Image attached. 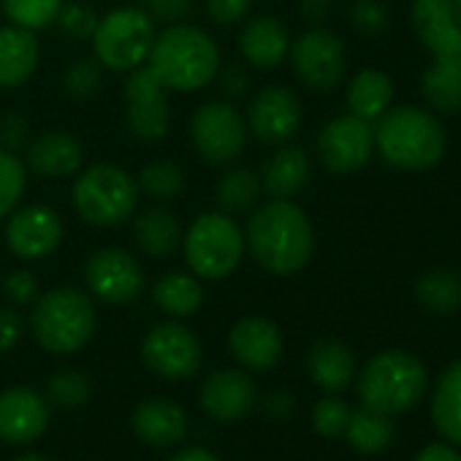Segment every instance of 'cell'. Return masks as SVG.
Returning <instances> with one entry per match:
<instances>
[{
  "label": "cell",
  "mask_w": 461,
  "mask_h": 461,
  "mask_svg": "<svg viewBox=\"0 0 461 461\" xmlns=\"http://www.w3.org/2000/svg\"><path fill=\"white\" fill-rule=\"evenodd\" d=\"M245 245L264 272L288 277L302 272L312 258V222L291 198H272L250 214Z\"/></svg>",
  "instance_id": "6da1fadb"
},
{
  "label": "cell",
  "mask_w": 461,
  "mask_h": 461,
  "mask_svg": "<svg viewBox=\"0 0 461 461\" xmlns=\"http://www.w3.org/2000/svg\"><path fill=\"white\" fill-rule=\"evenodd\" d=\"M144 66L168 93H195L214 82L220 50L206 31L174 23L155 36Z\"/></svg>",
  "instance_id": "7a4b0ae2"
},
{
  "label": "cell",
  "mask_w": 461,
  "mask_h": 461,
  "mask_svg": "<svg viewBox=\"0 0 461 461\" xmlns=\"http://www.w3.org/2000/svg\"><path fill=\"white\" fill-rule=\"evenodd\" d=\"M375 144L391 166L423 171L442 160L445 131L429 112L418 106H396L377 117Z\"/></svg>",
  "instance_id": "3957f363"
},
{
  "label": "cell",
  "mask_w": 461,
  "mask_h": 461,
  "mask_svg": "<svg viewBox=\"0 0 461 461\" xmlns=\"http://www.w3.org/2000/svg\"><path fill=\"white\" fill-rule=\"evenodd\" d=\"M98 312L90 294L60 285L33 302L31 329L36 342L58 356L82 350L95 334Z\"/></svg>",
  "instance_id": "277c9868"
},
{
  "label": "cell",
  "mask_w": 461,
  "mask_h": 461,
  "mask_svg": "<svg viewBox=\"0 0 461 461\" xmlns=\"http://www.w3.org/2000/svg\"><path fill=\"white\" fill-rule=\"evenodd\" d=\"M426 366L418 356L404 350H383L366 361L358 377V399L364 407L399 415L412 410L426 393Z\"/></svg>",
  "instance_id": "5b68a950"
},
{
  "label": "cell",
  "mask_w": 461,
  "mask_h": 461,
  "mask_svg": "<svg viewBox=\"0 0 461 461\" xmlns=\"http://www.w3.org/2000/svg\"><path fill=\"white\" fill-rule=\"evenodd\" d=\"M245 250V230L234 217L220 209L198 214L182 237L187 269L198 280H222L234 275Z\"/></svg>",
  "instance_id": "8992f818"
},
{
  "label": "cell",
  "mask_w": 461,
  "mask_h": 461,
  "mask_svg": "<svg viewBox=\"0 0 461 461\" xmlns=\"http://www.w3.org/2000/svg\"><path fill=\"white\" fill-rule=\"evenodd\" d=\"M74 209L95 228H117L133 217L139 206V185L125 168L114 163H93L79 168L74 182Z\"/></svg>",
  "instance_id": "52a82bcc"
},
{
  "label": "cell",
  "mask_w": 461,
  "mask_h": 461,
  "mask_svg": "<svg viewBox=\"0 0 461 461\" xmlns=\"http://www.w3.org/2000/svg\"><path fill=\"white\" fill-rule=\"evenodd\" d=\"M155 36V20L141 6H122L98 20L93 52L104 68L128 74L147 63Z\"/></svg>",
  "instance_id": "ba28073f"
},
{
  "label": "cell",
  "mask_w": 461,
  "mask_h": 461,
  "mask_svg": "<svg viewBox=\"0 0 461 461\" xmlns=\"http://www.w3.org/2000/svg\"><path fill=\"white\" fill-rule=\"evenodd\" d=\"M190 139L206 163L225 166L242 155L248 144V122L230 101H206L193 112Z\"/></svg>",
  "instance_id": "9c48e42d"
},
{
  "label": "cell",
  "mask_w": 461,
  "mask_h": 461,
  "mask_svg": "<svg viewBox=\"0 0 461 461\" xmlns=\"http://www.w3.org/2000/svg\"><path fill=\"white\" fill-rule=\"evenodd\" d=\"M141 358L147 369L166 380H187L201 369L203 348L187 326L166 321L147 331L141 342Z\"/></svg>",
  "instance_id": "30bf717a"
},
{
  "label": "cell",
  "mask_w": 461,
  "mask_h": 461,
  "mask_svg": "<svg viewBox=\"0 0 461 461\" xmlns=\"http://www.w3.org/2000/svg\"><path fill=\"white\" fill-rule=\"evenodd\" d=\"M125 122L139 141H160L171 125L168 90L147 66L128 71L125 79Z\"/></svg>",
  "instance_id": "8fae6325"
},
{
  "label": "cell",
  "mask_w": 461,
  "mask_h": 461,
  "mask_svg": "<svg viewBox=\"0 0 461 461\" xmlns=\"http://www.w3.org/2000/svg\"><path fill=\"white\" fill-rule=\"evenodd\" d=\"M288 55L302 85H307L315 93L334 90L345 77V44L323 28H310L307 33H302L296 44H291Z\"/></svg>",
  "instance_id": "7c38bea8"
},
{
  "label": "cell",
  "mask_w": 461,
  "mask_h": 461,
  "mask_svg": "<svg viewBox=\"0 0 461 461\" xmlns=\"http://www.w3.org/2000/svg\"><path fill=\"white\" fill-rule=\"evenodd\" d=\"M85 283L90 294L106 304H131L144 291V269L133 253L122 248H104L87 258Z\"/></svg>",
  "instance_id": "4fadbf2b"
},
{
  "label": "cell",
  "mask_w": 461,
  "mask_h": 461,
  "mask_svg": "<svg viewBox=\"0 0 461 461\" xmlns=\"http://www.w3.org/2000/svg\"><path fill=\"white\" fill-rule=\"evenodd\" d=\"M375 147V131L356 114H342L318 133V158L331 174L361 171Z\"/></svg>",
  "instance_id": "5bb4252c"
},
{
  "label": "cell",
  "mask_w": 461,
  "mask_h": 461,
  "mask_svg": "<svg viewBox=\"0 0 461 461\" xmlns=\"http://www.w3.org/2000/svg\"><path fill=\"white\" fill-rule=\"evenodd\" d=\"M63 242V220L52 206L28 203L9 214L6 245L20 261H41Z\"/></svg>",
  "instance_id": "9a60e30c"
},
{
  "label": "cell",
  "mask_w": 461,
  "mask_h": 461,
  "mask_svg": "<svg viewBox=\"0 0 461 461\" xmlns=\"http://www.w3.org/2000/svg\"><path fill=\"white\" fill-rule=\"evenodd\" d=\"M245 122L248 133H253L261 144H288L302 128V101L288 87H264L253 95Z\"/></svg>",
  "instance_id": "2e32d148"
},
{
  "label": "cell",
  "mask_w": 461,
  "mask_h": 461,
  "mask_svg": "<svg viewBox=\"0 0 461 461\" xmlns=\"http://www.w3.org/2000/svg\"><path fill=\"white\" fill-rule=\"evenodd\" d=\"M256 383L242 369H217L212 372L198 393L201 410L217 423L242 420L256 404Z\"/></svg>",
  "instance_id": "e0dca14e"
},
{
  "label": "cell",
  "mask_w": 461,
  "mask_h": 461,
  "mask_svg": "<svg viewBox=\"0 0 461 461\" xmlns=\"http://www.w3.org/2000/svg\"><path fill=\"white\" fill-rule=\"evenodd\" d=\"M418 41L437 55H461V0H412Z\"/></svg>",
  "instance_id": "ac0fdd59"
},
{
  "label": "cell",
  "mask_w": 461,
  "mask_h": 461,
  "mask_svg": "<svg viewBox=\"0 0 461 461\" xmlns=\"http://www.w3.org/2000/svg\"><path fill=\"white\" fill-rule=\"evenodd\" d=\"M50 426L47 399L25 385L0 393V439L12 445H25L39 439Z\"/></svg>",
  "instance_id": "d6986e66"
},
{
  "label": "cell",
  "mask_w": 461,
  "mask_h": 461,
  "mask_svg": "<svg viewBox=\"0 0 461 461\" xmlns=\"http://www.w3.org/2000/svg\"><path fill=\"white\" fill-rule=\"evenodd\" d=\"M228 348L234 358L253 372H267L283 358V334L275 321L264 315H248L234 323L228 334Z\"/></svg>",
  "instance_id": "ffe728a7"
},
{
  "label": "cell",
  "mask_w": 461,
  "mask_h": 461,
  "mask_svg": "<svg viewBox=\"0 0 461 461\" xmlns=\"http://www.w3.org/2000/svg\"><path fill=\"white\" fill-rule=\"evenodd\" d=\"M85 163L82 141L68 131H47L28 144L25 166L44 179H66L79 174Z\"/></svg>",
  "instance_id": "44dd1931"
},
{
  "label": "cell",
  "mask_w": 461,
  "mask_h": 461,
  "mask_svg": "<svg viewBox=\"0 0 461 461\" xmlns=\"http://www.w3.org/2000/svg\"><path fill=\"white\" fill-rule=\"evenodd\" d=\"M133 431L139 439H144L152 447H171L187 437V412L166 396L144 399L133 410Z\"/></svg>",
  "instance_id": "7402d4cb"
},
{
  "label": "cell",
  "mask_w": 461,
  "mask_h": 461,
  "mask_svg": "<svg viewBox=\"0 0 461 461\" xmlns=\"http://www.w3.org/2000/svg\"><path fill=\"white\" fill-rule=\"evenodd\" d=\"M291 52V39L277 17H253L240 33V55L245 66L258 71H275Z\"/></svg>",
  "instance_id": "603a6c76"
},
{
  "label": "cell",
  "mask_w": 461,
  "mask_h": 461,
  "mask_svg": "<svg viewBox=\"0 0 461 461\" xmlns=\"http://www.w3.org/2000/svg\"><path fill=\"white\" fill-rule=\"evenodd\" d=\"M39 39L33 31L4 25L0 28V87H20L39 68Z\"/></svg>",
  "instance_id": "cb8c5ba5"
},
{
  "label": "cell",
  "mask_w": 461,
  "mask_h": 461,
  "mask_svg": "<svg viewBox=\"0 0 461 461\" xmlns=\"http://www.w3.org/2000/svg\"><path fill=\"white\" fill-rule=\"evenodd\" d=\"M310 158L302 147L280 144V149L264 163L261 185L272 198H294L310 185Z\"/></svg>",
  "instance_id": "d4e9b609"
},
{
  "label": "cell",
  "mask_w": 461,
  "mask_h": 461,
  "mask_svg": "<svg viewBox=\"0 0 461 461\" xmlns=\"http://www.w3.org/2000/svg\"><path fill=\"white\" fill-rule=\"evenodd\" d=\"M133 237L149 258H168L182 248V228L166 206H149L133 220Z\"/></svg>",
  "instance_id": "484cf974"
},
{
  "label": "cell",
  "mask_w": 461,
  "mask_h": 461,
  "mask_svg": "<svg viewBox=\"0 0 461 461\" xmlns=\"http://www.w3.org/2000/svg\"><path fill=\"white\" fill-rule=\"evenodd\" d=\"M307 369H310V377L321 388H326L329 393H337L353 383L356 358L348 345H342L337 339H321L312 345V350L307 356Z\"/></svg>",
  "instance_id": "4316f807"
},
{
  "label": "cell",
  "mask_w": 461,
  "mask_h": 461,
  "mask_svg": "<svg viewBox=\"0 0 461 461\" xmlns=\"http://www.w3.org/2000/svg\"><path fill=\"white\" fill-rule=\"evenodd\" d=\"M420 87L434 109L447 114L461 112V55H437L423 71Z\"/></svg>",
  "instance_id": "83f0119b"
},
{
  "label": "cell",
  "mask_w": 461,
  "mask_h": 461,
  "mask_svg": "<svg viewBox=\"0 0 461 461\" xmlns=\"http://www.w3.org/2000/svg\"><path fill=\"white\" fill-rule=\"evenodd\" d=\"M431 418L442 437L461 445V358L439 375L431 396Z\"/></svg>",
  "instance_id": "f1b7e54d"
},
{
  "label": "cell",
  "mask_w": 461,
  "mask_h": 461,
  "mask_svg": "<svg viewBox=\"0 0 461 461\" xmlns=\"http://www.w3.org/2000/svg\"><path fill=\"white\" fill-rule=\"evenodd\" d=\"M152 302L160 312L171 318H187L203 304L201 280L193 272H168L152 285Z\"/></svg>",
  "instance_id": "f546056e"
},
{
  "label": "cell",
  "mask_w": 461,
  "mask_h": 461,
  "mask_svg": "<svg viewBox=\"0 0 461 461\" xmlns=\"http://www.w3.org/2000/svg\"><path fill=\"white\" fill-rule=\"evenodd\" d=\"M393 98V85L391 79L383 74V71H375V68H366L361 74L353 77L350 87H348V109L350 114L372 122L377 120L388 104Z\"/></svg>",
  "instance_id": "4dcf8cb0"
},
{
  "label": "cell",
  "mask_w": 461,
  "mask_h": 461,
  "mask_svg": "<svg viewBox=\"0 0 461 461\" xmlns=\"http://www.w3.org/2000/svg\"><path fill=\"white\" fill-rule=\"evenodd\" d=\"M264 193L261 185V174H256L253 168H230L220 176V182L214 185V201L217 209L225 214H242L250 212L258 198Z\"/></svg>",
  "instance_id": "1f68e13d"
},
{
  "label": "cell",
  "mask_w": 461,
  "mask_h": 461,
  "mask_svg": "<svg viewBox=\"0 0 461 461\" xmlns=\"http://www.w3.org/2000/svg\"><path fill=\"white\" fill-rule=\"evenodd\" d=\"M415 299L434 315H450L461 307V277L450 269L423 272L415 283Z\"/></svg>",
  "instance_id": "d6a6232c"
},
{
  "label": "cell",
  "mask_w": 461,
  "mask_h": 461,
  "mask_svg": "<svg viewBox=\"0 0 461 461\" xmlns=\"http://www.w3.org/2000/svg\"><path fill=\"white\" fill-rule=\"evenodd\" d=\"M345 437L356 453L372 456V453H383L391 445L393 426H391L388 415L375 412L369 407H361V410L350 412V423L345 429Z\"/></svg>",
  "instance_id": "836d02e7"
},
{
  "label": "cell",
  "mask_w": 461,
  "mask_h": 461,
  "mask_svg": "<svg viewBox=\"0 0 461 461\" xmlns=\"http://www.w3.org/2000/svg\"><path fill=\"white\" fill-rule=\"evenodd\" d=\"M139 193L152 198L155 203H168L185 190V174L171 160H152L136 176Z\"/></svg>",
  "instance_id": "e575fe53"
},
{
  "label": "cell",
  "mask_w": 461,
  "mask_h": 461,
  "mask_svg": "<svg viewBox=\"0 0 461 461\" xmlns=\"http://www.w3.org/2000/svg\"><path fill=\"white\" fill-rule=\"evenodd\" d=\"M63 4L66 0H0V9H4L9 25L39 33L55 25Z\"/></svg>",
  "instance_id": "d590c367"
},
{
  "label": "cell",
  "mask_w": 461,
  "mask_h": 461,
  "mask_svg": "<svg viewBox=\"0 0 461 461\" xmlns=\"http://www.w3.org/2000/svg\"><path fill=\"white\" fill-rule=\"evenodd\" d=\"M28 187V166L17 152L0 147V220L9 217Z\"/></svg>",
  "instance_id": "8d00e7d4"
},
{
  "label": "cell",
  "mask_w": 461,
  "mask_h": 461,
  "mask_svg": "<svg viewBox=\"0 0 461 461\" xmlns=\"http://www.w3.org/2000/svg\"><path fill=\"white\" fill-rule=\"evenodd\" d=\"M50 402L66 410H77L90 399V380L77 369H60L47 383Z\"/></svg>",
  "instance_id": "74e56055"
},
{
  "label": "cell",
  "mask_w": 461,
  "mask_h": 461,
  "mask_svg": "<svg viewBox=\"0 0 461 461\" xmlns=\"http://www.w3.org/2000/svg\"><path fill=\"white\" fill-rule=\"evenodd\" d=\"M104 85V66L95 58H79L68 66L63 77V87L71 98H93Z\"/></svg>",
  "instance_id": "f35d334b"
},
{
  "label": "cell",
  "mask_w": 461,
  "mask_h": 461,
  "mask_svg": "<svg viewBox=\"0 0 461 461\" xmlns=\"http://www.w3.org/2000/svg\"><path fill=\"white\" fill-rule=\"evenodd\" d=\"M98 20L101 17L87 4H82V0H71V4H63L60 6L55 25L60 28L63 36L77 39V41H85V39H93V33L98 28Z\"/></svg>",
  "instance_id": "ab89813d"
},
{
  "label": "cell",
  "mask_w": 461,
  "mask_h": 461,
  "mask_svg": "<svg viewBox=\"0 0 461 461\" xmlns=\"http://www.w3.org/2000/svg\"><path fill=\"white\" fill-rule=\"evenodd\" d=\"M350 423V407L339 396H323L312 410V426L321 437H339Z\"/></svg>",
  "instance_id": "60d3db41"
},
{
  "label": "cell",
  "mask_w": 461,
  "mask_h": 461,
  "mask_svg": "<svg viewBox=\"0 0 461 461\" xmlns=\"http://www.w3.org/2000/svg\"><path fill=\"white\" fill-rule=\"evenodd\" d=\"M350 20L361 33H383L388 25V9L383 0H353L350 6Z\"/></svg>",
  "instance_id": "b9f144b4"
},
{
  "label": "cell",
  "mask_w": 461,
  "mask_h": 461,
  "mask_svg": "<svg viewBox=\"0 0 461 461\" xmlns=\"http://www.w3.org/2000/svg\"><path fill=\"white\" fill-rule=\"evenodd\" d=\"M4 294L12 304L17 307H25V304H33L36 296H39V280L33 277V272L28 269H14L4 277Z\"/></svg>",
  "instance_id": "7bdbcfd3"
},
{
  "label": "cell",
  "mask_w": 461,
  "mask_h": 461,
  "mask_svg": "<svg viewBox=\"0 0 461 461\" xmlns=\"http://www.w3.org/2000/svg\"><path fill=\"white\" fill-rule=\"evenodd\" d=\"M206 4V14L214 25L220 28H234L240 25L248 14L253 0H203Z\"/></svg>",
  "instance_id": "ee69618b"
},
{
  "label": "cell",
  "mask_w": 461,
  "mask_h": 461,
  "mask_svg": "<svg viewBox=\"0 0 461 461\" xmlns=\"http://www.w3.org/2000/svg\"><path fill=\"white\" fill-rule=\"evenodd\" d=\"M214 85L220 87V93L225 98H240L250 87V74H248V68L242 63H228V66H220V71L214 77Z\"/></svg>",
  "instance_id": "f6af8a7d"
},
{
  "label": "cell",
  "mask_w": 461,
  "mask_h": 461,
  "mask_svg": "<svg viewBox=\"0 0 461 461\" xmlns=\"http://www.w3.org/2000/svg\"><path fill=\"white\" fill-rule=\"evenodd\" d=\"M28 120L20 112H9L6 117H0V147L9 152H20L28 141Z\"/></svg>",
  "instance_id": "bcb514c9"
},
{
  "label": "cell",
  "mask_w": 461,
  "mask_h": 461,
  "mask_svg": "<svg viewBox=\"0 0 461 461\" xmlns=\"http://www.w3.org/2000/svg\"><path fill=\"white\" fill-rule=\"evenodd\" d=\"M193 9V0H144V12L152 20L163 23H182Z\"/></svg>",
  "instance_id": "7dc6e473"
},
{
  "label": "cell",
  "mask_w": 461,
  "mask_h": 461,
  "mask_svg": "<svg viewBox=\"0 0 461 461\" xmlns=\"http://www.w3.org/2000/svg\"><path fill=\"white\" fill-rule=\"evenodd\" d=\"M25 323L14 307H0V353L12 350L23 339Z\"/></svg>",
  "instance_id": "c3c4849f"
},
{
  "label": "cell",
  "mask_w": 461,
  "mask_h": 461,
  "mask_svg": "<svg viewBox=\"0 0 461 461\" xmlns=\"http://www.w3.org/2000/svg\"><path fill=\"white\" fill-rule=\"evenodd\" d=\"M415 461H461V453L445 442H431L415 456Z\"/></svg>",
  "instance_id": "681fc988"
},
{
  "label": "cell",
  "mask_w": 461,
  "mask_h": 461,
  "mask_svg": "<svg viewBox=\"0 0 461 461\" xmlns=\"http://www.w3.org/2000/svg\"><path fill=\"white\" fill-rule=\"evenodd\" d=\"M299 12L304 20L321 25L331 14V0H299Z\"/></svg>",
  "instance_id": "f907efd6"
},
{
  "label": "cell",
  "mask_w": 461,
  "mask_h": 461,
  "mask_svg": "<svg viewBox=\"0 0 461 461\" xmlns=\"http://www.w3.org/2000/svg\"><path fill=\"white\" fill-rule=\"evenodd\" d=\"M267 410H269L272 415H277V418H285V415H291V410H294V399H291L288 393H283V391H275V393L267 396Z\"/></svg>",
  "instance_id": "816d5d0a"
},
{
  "label": "cell",
  "mask_w": 461,
  "mask_h": 461,
  "mask_svg": "<svg viewBox=\"0 0 461 461\" xmlns=\"http://www.w3.org/2000/svg\"><path fill=\"white\" fill-rule=\"evenodd\" d=\"M168 461H220V458L214 453H209L206 447H182Z\"/></svg>",
  "instance_id": "f5cc1de1"
},
{
  "label": "cell",
  "mask_w": 461,
  "mask_h": 461,
  "mask_svg": "<svg viewBox=\"0 0 461 461\" xmlns=\"http://www.w3.org/2000/svg\"><path fill=\"white\" fill-rule=\"evenodd\" d=\"M14 461H50V458L41 456V453H23V456H17Z\"/></svg>",
  "instance_id": "db71d44e"
}]
</instances>
